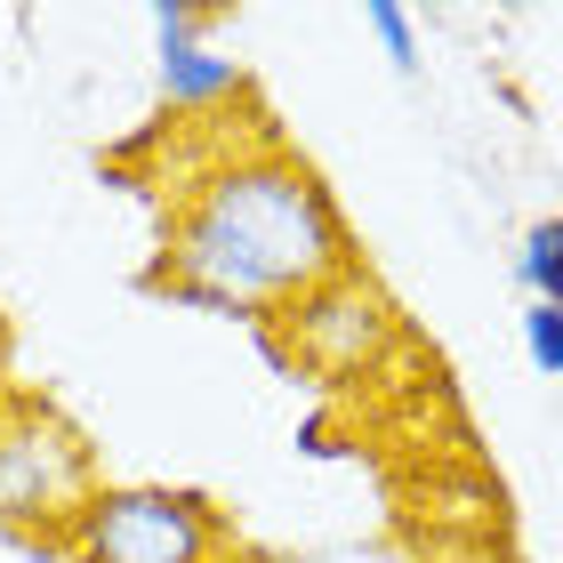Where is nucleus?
I'll return each instance as SVG.
<instances>
[{
  "label": "nucleus",
  "instance_id": "obj_1",
  "mask_svg": "<svg viewBox=\"0 0 563 563\" xmlns=\"http://www.w3.org/2000/svg\"><path fill=\"white\" fill-rule=\"evenodd\" d=\"M354 266V234L314 162H298L274 130L210 137L201 162L169 177L162 258L145 290L169 306H201L225 322H274L290 298Z\"/></svg>",
  "mask_w": 563,
  "mask_h": 563
},
{
  "label": "nucleus",
  "instance_id": "obj_2",
  "mask_svg": "<svg viewBox=\"0 0 563 563\" xmlns=\"http://www.w3.org/2000/svg\"><path fill=\"white\" fill-rule=\"evenodd\" d=\"M97 483V451L65 411H48L41 395H0V531L65 548Z\"/></svg>",
  "mask_w": 563,
  "mask_h": 563
},
{
  "label": "nucleus",
  "instance_id": "obj_3",
  "mask_svg": "<svg viewBox=\"0 0 563 563\" xmlns=\"http://www.w3.org/2000/svg\"><path fill=\"white\" fill-rule=\"evenodd\" d=\"M234 531L201 492L169 483H97L65 555L73 563H225Z\"/></svg>",
  "mask_w": 563,
  "mask_h": 563
},
{
  "label": "nucleus",
  "instance_id": "obj_4",
  "mask_svg": "<svg viewBox=\"0 0 563 563\" xmlns=\"http://www.w3.org/2000/svg\"><path fill=\"white\" fill-rule=\"evenodd\" d=\"M395 346H402V314L363 266L314 282L306 298H290L274 314V354L306 363L314 378H371V371H387Z\"/></svg>",
  "mask_w": 563,
  "mask_h": 563
},
{
  "label": "nucleus",
  "instance_id": "obj_5",
  "mask_svg": "<svg viewBox=\"0 0 563 563\" xmlns=\"http://www.w3.org/2000/svg\"><path fill=\"white\" fill-rule=\"evenodd\" d=\"M145 24H153V81H162V106H169L177 121H218L234 97H250L242 57H218V48H210L218 9H194V0H153Z\"/></svg>",
  "mask_w": 563,
  "mask_h": 563
},
{
  "label": "nucleus",
  "instance_id": "obj_6",
  "mask_svg": "<svg viewBox=\"0 0 563 563\" xmlns=\"http://www.w3.org/2000/svg\"><path fill=\"white\" fill-rule=\"evenodd\" d=\"M516 282L531 306H563V218H531V234L516 250Z\"/></svg>",
  "mask_w": 563,
  "mask_h": 563
},
{
  "label": "nucleus",
  "instance_id": "obj_7",
  "mask_svg": "<svg viewBox=\"0 0 563 563\" xmlns=\"http://www.w3.org/2000/svg\"><path fill=\"white\" fill-rule=\"evenodd\" d=\"M363 24H371V41L387 48V65L411 81V73H419V24H411V9H402V0H371Z\"/></svg>",
  "mask_w": 563,
  "mask_h": 563
},
{
  "label": "nucleus",
  "instance_id": "obj_8",
  "mask_svg": "<svg viewBox=\"0 0 563 563\" xmlns=\"http://www.w3.org/2000/svg\"><path fill=\"white\" fill-rule=\"evenodd\" d=\"M523 354L540 378H563V306H531L523 298Z\"/></svg>",
  "mask_w": 563,
  "mask_h": 563
}]
</instances>
